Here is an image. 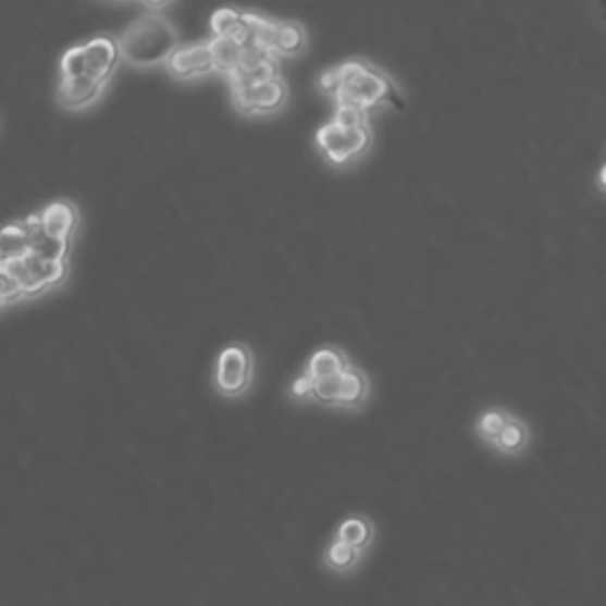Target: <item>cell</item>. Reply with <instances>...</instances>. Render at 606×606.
<instances>
[{
    "label": "cell",
    "instance_id": "1",
    "mask_svg": "<svg viewBox=\"0 0 606 606\" xmlns=\"http://www.w3.org/2000/svg\"><path fill=\"white\" fill-rule=\"evenodd\" d=\"M121 60L114 36H96L70 48L60 62L58 102L64 110H86L96 102Z\"/></svg>",
    "mask_w": 606,
    "mask_h": 606
},
{
    "label": "cell",
    "instance_id": "2",
    "mask_svg": "<svg viewBox=\"0 0 606 606\" xmlns=\"http://www.w3.org/2000/svg\"><path fill=\"white\" fill-rule=\"evenodd\" d=\"M320 88L334 96L336 104H354L366 112L382 102H392L398 110L403 107L394 81L362 60H346L332 66L320 76Z\"/></svg>",
    "mask_w": 606,
    "mask_h": 606
},
{
    "label": "cell",
    "instance_id": "3",
    "mask_svg": "<svg viewBox=\"0 0 606 606\" xmlns=\"http://www.w3.org/2000/svg\"><path fill=\"white\" fill-rule=\"evenodd\" d=\"M116 44L121 58L133 64H159L178 48V34L164 17L145 15L133 22Z\"/></svg>",
    "mask_w": 606,
    "mask_h": 606
},
{
    "label": "cell",
    "instance_id": "4",
    "mask_svg": "<svg viewBox=\"0 0 606 606\" xmlns=\"http://www.w3.org/2000/svg\"><path fill=\"white\" fill-rule=\"evenodd\" d=\"M292 394L299 398H313L320 403H327V406L354 408V406H360V403L368 398L370 382H368L366 372L348 366L346 370L336 372L332 376H325V380H316V382L306 380V376L301 374L299 380L294 382Z\"/></svg>",
    "mask_w": 606,
    "mask_h": 606
},
{
    "label": "cell",
    "instance_id": "5",
    "mask_svg": "<svg viewBox=\"0 0 606 606\" xmlns=\"http://www.w3.org/2000/svg\"><path fill=\"white\" fill-rule=\"evenodd\" d=\"M372 143V131L368 126H342L336 121L320 126L318 145L334 164H346L348 159L362 154Z\"/></svg>",
    "mask_w": 606,
    "mask_h": 606
},
{
    "label": "cell",
    "instance_id": "6",
    "mask_svg": "<svg viewBox=\"0 0 606 606\" xmlns=\"http://www.w3.org/2000/svg\"><path fill=\"white\" fill-rule=\"evenodd\" d=\"M251 382V351L247 346H225L215 362V388L223 396H239Z\"/></svg>",
    "mask_w": 606,
    "mask_h": 606
},
{
    "label": "cell",
    "instance_id": "7",
    "mask_svg": "<svg viewBox=\"0 0 606 606\" xmlns=\"http://www.w3.org/2000/svg\"><path fill=\"white\" fill-rule=\"evenodd\" d=\"M285 100H287V84L282 76L265 81V84H259V86L233 88V102L237 110L245 114L275 112L282 104H285Z\"/></svg>",
    "mask_w": 606,
    "mask_h": 606
},
{
    "label": "cell",
    "instance_id": "8",
    "mask_svg": "<svg viewBox=\"0 0 606 606\" xmlns=\"http://www.w3.org/2000/svg\"><path fill=\"white\" fill-rule=\"evenodd\" d=\"M166 66H169V72L173 76H181V78L215 72L209 40H205V44H193V46L176 48L169 55Z\"/></svg>",
    "mask_w": 606,
    "mask_h": 606
},
{
    "label": "cell",
    "instance_id": "9",
    "mask_svg": "<svg viewBox=\"0 0 606 606\" xmlns=\"http://www.w3.org/2000/svg\"><path fill=\"white\" fill-rule=\"evenodd\" d=\"M211 29L221 38H233L242 46H253L249 26L245 22V10H237V8L215 10L211 17Z\"/></svg>",
    "mask_w": 606,
    "mask_h": 606
},
{
    "label": "cell",
    "instance_id": "10",
    "mask_svg": "<svg viewBox=\"0 0 606 606\" xmlns=\"http://www.w3.org/2000/svg\"><path fill=\"white\" fill-rule=\"evenodd\" d=\"M372 537H374V523L368 517L354 515V517H348V519H344L339 523L334 541H339V543H344L348 547H354V549H358L360 555H362V552L370 547Z\"/></svg>",
    "mask_w": 606,
    "mask_h": 606
},
{
    "label": "cell",
    "instance_id": "11",
    "mask_svg": "<svg viewBox=\"0 0 606 606\" xmlns=\"http://www.w3.org/2000/svg\"><path fill=\"white\" fill-rule=\"evenodd\" d=\"M348 366H351V362L346 360V356L342 351H336V348H332V346H322L311 356V360H308V368H306L304 376L311 382L325 380V376L342 372Z\"/></svg>",
    "mask_w": 606,
    "mask_h": 606
},
{
    "label": "cell",
    "instance_id": "12",
    "mask_svg": "<svg viewBox=\"0 0 606 606\" xmlns=\"http://www.w3.org/2000/svg\"><path fill=\"white\" fill-rule=\"evenodd\" d=\"M209 46H211V58H213L215 72H223L225 76L242 62V58H245V50H247V46L237 44V40L221 38V36H213L209 40Z\"/></svg>",
    "mask_w": 606,
    "mask_h": 606
},
{
    "label": "cell",
    "instance_id": "13",
    "mask_svg": "<svg viewBox=\"0 0 606 606\" xmlns=\"http://www.w3.org/2000/svg\"><path fill=\"white\" fill-rule=\"evenodd\" d=\"M306 34L296 22L277 20L275 36H273V55H294L304 48Z\"/></svg>",
    "mask_w": 606,
    "mask_h": 606
},
{
    "label": "cell",
    "instance_id": "14",
    "mask_svg": "<svg viewBox=\"0 0 606 606\" xmlns=\"http://www.w3.org/2000/svg\"><path fill=\"white\" fill-rule=\"evenodd\" d=\"M529 426L523 424L519 417H507V422L503 424L500 429V434L495 436V446L500 448L503 453H519L521 448H527V443H529Z\"/></svg>",
    "mask_w": 606,
    "mask_h": 606
},
{
    "label": "cell",
    "instance_id": "15",
    "mask_svg": "<svg viewBox=\"0 0 606 606\" xmlns=\"http://www.w3.org/2000/svg\"><path fill=\"white\" fill-rule=\"evenodd\" d=\"M360 552L354 549V547H348L339 541H332L325 549V557H322V561H325V567L334 573H351L358 564H360Z\"/></svg>",
    "mask_w": 606,
    "mask_h": 606
},
{
    "label": "cell",
    "instance_id": "16",
    "mask_svg": "<svg viewBox=\"0 0 606 606\" xmlns=\"http://www.w3.org/2000/svg\"><path fill=\"white\" fill-rule=\"evenodd\" d=\"M509 412L500 410V408H491V410H483L479 417V434L488 441H495V436L500 434L503 424L507 422Z\"/></svg>",
    "mask_w": 606,
    "mask_h": 606
},
{
    "label": "cell",
    "instance_id": "17",
    "mask_svg": "<svg viewBox=\"0 0 606 606\" xmlns=\"http://www.w3.org/2000/svg\"><path fill=\"white\" fill-rule=\"evenodd\" d=\"M332 121L342 126H368V112L354 104H336Z\"/></svg>",
    "mask_w": 606,
    "mask_h": 606
}]
</instances>
